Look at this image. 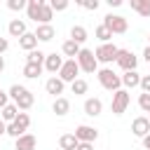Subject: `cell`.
<instances>
[{"instance_id":"cell-10","label":"cell","mask_w":150,"mask_h":150,"mask_svg":"<svg viewBox=\"0 0 150 150\" xmlns=\"http://www.w3.org/2000/svg\"><path fill=\"white\" fill-rule=\"evenodd\" d=\"M131 134L138 136V138H145V136L150 134V122H148V117H136V120L131 122Z\"/></svg>"},{"instance_id":"cell-27","label":"cell","mask_w":150,"mask_h":150,"mask_svg":"<svg viewBox=\"0 0 150 150\" xmlns=\"http://www.w3.org/2000/svg\"><path fill=\"white\" fill-rule=\"evenodd\" d=\"M52 16H54V9L42 0V9H40V21H38V23H40V26H47V23L52 21Z\"/></svg>"},{"instance_id":"cell-45","label":"cell","mask_w":150,"mask_h":150,"mask_svg":"<svg viewBox=\"0 0 150 150\" xmlns=\"http://www.w3.org/2000/svg\"><path fill=\"white\" fill-rule=\"evenodd\" d=\"M148 122H150V117H148Z\"/></svg>"},{"instance_id":"cell-39","label":"cell","mask_w":150,"mask_h":150,"mask_svg":"<svg viewBox=\"0 0 150 150\" xmlns=\"http://www.w3.org/2000/svg\"><path fill=\"white\" fill-rule=\"evenodd\" d=\"M77 150H94V143H80Z\"/></svg>"},{"instance_id":"cell-36","label":"cell","mask_w":150,"mask_h":150,"mask_svg":"<svg viewBox=\"0 0 150 150\" xmlns=\"http://www.w3.org/2000/svg\"><path fill=\"white\" fill-rule=\"evenodd\" d=\"M141 89H143V94H150V75L141 77Z\"/></svg>"},{"instance_id":"cell-1","label":"cell","mask_w":150,"mask_h":150,"mask_svg":"<svg viewBox=\"0 0 150 150\" xmlns=\"http://www.w3.org/2000/svg\"><path fill=\"white\" fill-rule=\"evenodd\" d=\"M7 94H9V98L14 101V105H16L19 110H28V108H33V103H35L33 91L26 89V87H21V84H12Z\"/></svg>"},{"instance_id":"cell-43","label":"cell","mask_w":150,"mask_h":150,"mask_svg":"<svg viewBox=\"0 0 150 150\" xmlns=\"http://www.w3.org/2000/svg\"><path fill=\"white\" fill-rule=\"evenodd\" d=\"M108 5H110V7H120V5H122V0H108Z\"/></svg>"},{"instance_id":"cell-33","label":"cell","mask_w":150,"mask_h":150,"mask_svg":"<svg viewBox=\"0 0 150 150\" xmlns=\"http://www.w3.org/2000/svg\"><path fill=\"white\" fill-rule=\"evenodd\" d=\"M28 2L26 0H7V7L12 9V12H19V9H23Z\"/></svg>"},{"instance_id":"cell-7","label":"cell","mask_w":150,"mask_h":150,"mask_svg":"<svg viewBox=\"0 0 150 150\" xmlns=\"http://www.w3.org/2000/svg\"><path fill=\"white\" fill-rule=\"evenodd\" d=\"M129 91L127 89H120V91H115L112 94V103H110V108H112V115H122L124 110H127V105H129Z\"/></svg>"},{"instance_id":"cell-6","label":"cell","mask_w":150,"mask_h":150,"mask_svg":"<svg viewBox=\"0 0 150 150\" xmlns=\"http://www.w3.org/2000/svg\"><path fill=\"white\" fill-rule=\"evenodd\" d=\"M115 63L124 70V73H129V70H136V66H138V59H136V54L131 52V49H120L117 52V59H115Z\"/></svg>"},{"instance_id":"cell-31","label":"cell","mask_w":150,"mask_h":150,"mask_svg":"<svg viewBox=\"0 0 150 150\" xmlns=\"http://www.w3.org/2000/svg\"><path fill=\"white\" fill-rule=\"evenodd\" d=\"M14 124L26 134V131H28V127H30V117H28V112H19V115H16V120H14Z\"/></svg>"},{"instance_id":"cell-13","label":"cell","mask_w":150,"mask_h":150,"mask_svg":"<svg viewBox=\"0 0 150 150\" xmlns=\"http://www.w3.org/2000/svg\"><path fill=\"white\" fill-rule=\"evenodd\" d=\"M101 110H103V101H101V98H87V101H84V115L98 117Z\"/></svg>"},{"instance_id":"cell-42","label":"cell","mask_w":150,"mask_h":150,"mask_svg":"<svg viewBox=\"0 0 150 150\" xmlns=\"http://www.w3.org/2000/svg\"><path fill=\"white\" fill-rule=\"evenodd\" d=\"M143 148H145V150H150V134L143 138Z\"/></svg>"},{"instance_id":"cell-30","label":"cell","mask_w":150,"mask_h":150,"mask_svg":"<svg viewBox=\"0 0 150 150\" xmlns=\"http://www.w3.org/2000/svg\"><path fill=\"white\" fill-rule=\"evenodd\" d=\"M94 35H96V38L101 40V45H105V42H110V38H112V33H110V30H108V28H105L103 23H101V26H96V30H94Z\"/></svg>"},{"instance_id":"cell-41","label":"cell","mask_w":150,"mask_h":150,"mask_svg":"<svg viewBox=\"0 0 150 150\" xmlns=\"http://www.w3.org/2000/svg\"><path fill=\"white\" fill-rule=\"evenodd\" d=\"M5 134H7V122L0 120V136H5Z\"/></svg>"},{"instance_id":"cell-11","label":"cell","mask_w":150,"mask_h":150,"mask_svg":"<svg viewBox=\"0 0 150 150\" xmlns=\"http://www.w3.org/2000/svg\"><path fill=\"white\" fill-rule=\"evenodd\" d=\"M63 56H59L56 52H52V54H47V59H45V68L49 70V73H61V68H63Z\"/></svg>"},{"instance_id":"cell-22","label":"cell","mask_w":150,"mask_h":150,"mask_svg":"<svg viewBox=\"0 0 150 150\" xmlns=\"http://www.w3.org/2000/svg\"><path fill=\"white\" fill-rule=\"evenodd\" d=\"M80 45L77 42H73V40H66L63 45H61V52H63V56H70V59H77V54H80Z\"/></svg>"},{"instance_id":"cell-38","label":"cell","mask_w":150,"mask_h":150,"mask_svg":"<svg viewBox=\"0 0 150 150\" xmlns=\"http://www.w3.org/2000/svg\"><path fill=\"white\" fill-rule=\"evenodd\" d=\"M7 47H9V42H7V38H0V56L7 52Z\"/></svg>"},{"instance_id":"cell-32","label":"cell","mask_w":150,"mask_h":150,"mask_svg":"<svg viewBox=\"0 0 150 150\" xmlns=\"http://www.w3.org/2000/svg\"><path fill=\"white\" fill-rule=\"evenodd\" d=\"M138 108L143 112H150V94H141L138 96Z\"/></svg>"},{"instance_id":"cell-40","label":"cell","mask_w":150,"mask_h":150,"mask_svg":"<svg viewBox=\"0 0 150 150\" xmlns=\"http://www.w3.org/2000/svg\"><path fill=\"white\" fill-rule=\"evenodd\" d=\"M143 59H145V61H148V63H150V45H148V47H145V49H143Z\"/></svg>"},{"instance_id":"cell-8","label":"cell","mask_w":150,"mask_h":150,"mask_svg":"<svg viewBox=\"0 0 150 150\" xmlns=\"http://www.w3.org/2000/svg\"><path fill=\"white\" fill-rule=\"evenodd\" d=\"M77 73H80V66H77V61L75 59H68L66 63H63V68H61V73H59V77L63 80V82H75L77 80Z\"/></svg>"},{"instance_id":"cell-37","label":"cell","mask_w":150,"mask_h":150,"mask_svg":"<svg viewBox=\"0 0 150 150\" xmlns=\"http://www.w3.org/2000/svg\"><path fill=\"white\" fill-rule=\"evenodd\" d=\"M7 103H9V94H7L5 89H0V110H2Z\"/></svg>"},{"instance_id":"cell-18","label":"cell","mask_w":150,"mask_h":150,"mask_svg":"<svg viewBox=\"0 0 150 150\" xmlns=\"http://www.w3.org/2000/svg\"><path fill=\"white\" fill-rule=\"evenodd\" d=\"M38 38H35V33H26L23 38H19V47L21 49H26V52H33V49H38Z\"/></svg>"},{"instance_id":"cell-5","label":"cell","mask_w":150,"mask_h":150,"mask_svg":"<svg viewBox=\"0 0 150 150\" xmlns=\"http://www.w3.org/2000/svg\"><path fill=\"white\" fill-rule=\"evenodd\" d=\"M117 52H120V47H115L112 42H105V45H98L96 47L94 56H96L98 63H112L117 59Z\"/></svg>"},{"instance_id":"cell-16","label":"cell","mask_w":150,"mask_h":150,"mask_svg":"<svg viewBox=\"0 0 150 150\" xmlns=\"http://www.w3.org/2000/svg\"><path fill=\"white\" fill-rule=\"evenodd\" d=\"M14 145H16V150H35L38 141H35V136H33V134H23L21 138H16V141H14Z\"/></svg>"},{"instance_id":"cell-34","label":"cell","mask_w":150,"mask_h":150,"mask_svg":"<svg viewBox=\"0 0 150 150\" xmlns=\"http://www.w3.org/2000/svg\"><path fill=\"white\" fill-rule=\"evenodd\" d=\"M49 7H52L54 12H63V9H68V0H52Z\"/></svg>"},{"instance_id":"cell-21","label":"cell","mask_w":150,"mask_h":150,"mask_svg":"<svg viewBox=\"0 0 150 150\" xmlns=\"http://www.w3.org/2000/svg\"><path fill=\"white\" fill-rule=\"evenodd\" d=\"M59 145H61V150H77L80 141L75 138V134H63L59 138Z\"/></svg>"},{"instance_id":"cell-9","label":"cell","mask_w":150,"mask_h":150,"mask_svg":"<svg viewBox=\"0 0 150 150\" xmlns=\"http://www.w3.org/2000/svg\"><path fill=\"white\" fill-rule=\"evenodd\" d=\"M75 138H77L80 143H94V141L98 138V129H94V127H89V124H80V127L75 129Z\"/></svg>"},{"instance_id":"cell-15","label":"cell","mask_w":150,"mask_h":150,"mask_svg":"<svg viewBox=\"0 0 150 150\" xmlns=\"http://www.w3.org/2000/svg\"><path fill=\"white\" fill-rule=\"evenodd\" d=\"M52 110H54L59 117H63V115H68V112H70V101H68L66 96H59V98H54Z\"/></svg>"},{"instance_id":"cell-24","label":"cell","mask_w":150,"mask_h":150,"mask_svg":"<svg viewBox=\"0 0 150 150\" xmlns=\"http://www.w3.org/2000/svg\"><path fill=\"white\" fill-rule=\"evenodd\" d=\"M0 115H2V122H9V124H12V122L16 120V115H19V108H16L14 103H7Z\"/></svg>"},{"instance_id":"cell-46","label":"cell","mask_w":150,"mask_h":150,"mask_svg":"<svg viewBox=\"0 0 150 150\" xmlns=\"http://www.w3.org/2000/svg\"><path fill=\"white\" fill-rule=\"evenodd\" d=\"M148 38H150V35H148Z\"/></svg>"},{"instance_id":"cell-4","label":"cell","mask_w":150,"mask_h":150,"mask_svg":"<svg viewBox=\"0 0 150 150\" xmlns=\"http://www.w3.org/2000/svg\"><path fill=\"white\" fill-rule=\"evenodd\" d=\"M77 66H80V70H84V73H96V68H98V61H96V56H94V52L91 49H80V54H77Z\"/></svg>"},{"instance_id":"cell-35","label":"cell","mask_w":150,"mask_h":150,"mask_svg":"<svg viewBox=\"0 0 150 150\" xmlns=\"http://www.w3.org/2000/svg\"><path fill=\"white\" fill-rule=\"evenodd\" d=\"M80 7H84L89 12H96L98 9V0H80Z\"/></svg>"},{"instance_id":"cell-2","label":"cell","mask_w":150,"mask_h":150,"mask_svg":"<svg viewBox=\"0 0 150 150\" xmlns=\"http://www.w3.org/2000/svg\"><path fill=\"white\" fill-rule=\"evenodd\" d=\"M96 77H98V82H101V87L103 89H108V91H120V87H122V75H117L112 68H101L98 73H96Z\"/></svg>"},{"instance_id":"cell-3","label":"cell","mask_w":150,"mask_h":150,"mask_svg":"<svg viewBox=\"0 0 150 150\" xmlns=\"http://www.w3.org/2000/svg\"><path fill=\"white\" fill-rule=\"evenodd\" d=\"M103 26L115 35H120V33H127V28H129V21L122 16V14H105L103 16Z\"/></svg>"},{"instance_id":"cell-28","label":"cell","mask_w":150,"mask_h":150,"mask_svg":"<svg viewBox=\"0 0 150 150\" xmlns=\"http://www.w3.org/2000/svg\"><path fill=\"white\" fill-rule=\"evenodd\" d=\"M45 59H47V54H45V52H40V49H33V52H28V56H26V63H40V66H45Z\"/></svg>"},{"instance_id":"cell-14","label":"cell","mask_w":150,"mask_h":150,"mask_svg":"<svg viewBox=\"0 0 150 150\" xmlns=\"http://www.w3.org/2000/svg\"><path fill=\"white\" fill-rule=\"evenodd\" d=\"M7 33L12 35V38H23L28 30H26V21H21V19H12L9 21V26H7Z\"/></svg>"},{"instance_id":"cell-29","label":"cell","mask_w":150,"mask_h":150,"mask_svg":"<svg viewBox=\"0 0 150 150\" xmlns=\"http://www.w3.org/2000/svg\"><path fill=\"white\" fill-rule=\"evenodd\" d=\"M70 89H73V94L75 96H82V94H87V89H89V84H87V80H82V77H77L73 84H70Z\"/></svg>"},{"instance_id":"cell-25","label":"cell","mask_w":150,"mask_h":150,"mask_svg":"<svg viewBox=\"0 0 150 150\" xmlns=\"http://www.w3.org/2000/svg\"><path fill=\"white\" fill-rule=\"evenodd\" d=\"M70 40L77 42V45H82V42L87 40V28H84V26H73V28H70Z\"/></svg>"},{"instance_id":"cell-17","label":"cell","mask_w":150,"mask_h":150,"mask_svg":"<svg viewBox=\"0 0 150 150\" xmlns=\"http://www.w3.org/2000/svg\"><path fill=\"white\" fill-rule=\"evenodd\" d=\"M40 9H42V0H28V5H26V14H28V19H33L35 23L40 21Z\"/></svg>"},{"instance_id":"cell-20","label":"cell","mask_w":150,"mask_h":150,"mask_svg":"<svg viewBox=\"0 0 150 150\" xmlns=\"http://www.w3.org/2000/svg\"><path fill=\"white\" fill-rule=\"evenodd\" d=\"M54 35H56V33H54V26H52V23H47V26H38V30H35V38H38L40 42H49Z\"/></svg>"},{"instance_id":"cell-19","label":"cell","mask_w":150,"mask_h":150,"mask_svg":"<svg viewBox=\"0 0 150 150\" xmlns=\"http://www.w3.org/2000/svg\"><path fill=\"white\" fill-rule=\"evenodd\" d=\"M141 77H143V75H138L136 70H129V73H124V75H122V84H124L127 89L141 87Z\"/></svg>"},{"instance_id":"cell-26","label":"cell","mask_w":150,"mask_h":150,"mask_svg":"<svg viewBox=\"0 0 150 150\" xmlns=\"http://www.w3.org/2000/svg\"><path fill=\"white\" fill-rule=\"evenodd\" d=\"M131 9H136L141 16H150V0H131Z\"/></svg>"},{"instance_id":"cell-23","label":"cell","mask_w":150,"mask_h":150,"mask_svg":"<svg viewBox=\"0 0 150 150\" xmlns=\"http://www.w3.org/2000/svg\"><path fill=\"white\" fill-rule=\"evenodd\" d=\"M42 68H45V66H40V63H26V66H23V75H26L28 80H35V77L42 75Z\"/></svg>"},{"instance_id":"cell-12","label":"cell","mask_w":150,"mask_h":150,"mask_svg":"<svg viewBox=\"0 0 150 150\" xmlns=\"http://www.w3.org/2000/svg\"><path fill=\"white\" fill-rule=\"evenodd\" d=\"M63 87H66V82L61 80V77H49L47 82H45V89H47V94H52V96H56L59 98V94H63Z\"/></svg>"},{"instance_id":"cell-44","label":"cell","mask_w":150,"mask_h":150,"mask_svg":"<svg viewBox=\"0 0 150 150\" xmlns=\"http://www.w3.org/2000/svg\"><path fill=\"white\" fill-rule=\"evenodd\" d=\"M2 70H5V59L0 56V73H2Z\"/></svg>"}]
</instances>
